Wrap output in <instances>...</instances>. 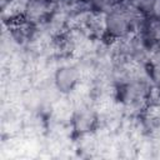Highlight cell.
<instances>
[{
  "label": "cell",
  "mask_w": 160,
  "mask_h": 160,
  "mask_svg": "<svg viewBox=\"0 0 160 160\" xmlns=\"http://www.w3.org/2000/svg\"><path fill=\"white\" fill-rule=\"evenodd\" d=\"M104 30L112 38H126L131 35L141 24L142 15L128 1L119 2L109 11L104 12Z\"/></svg>",
  "instance_id": "1"
},
{
  "label": "cell",
  "mask_w": 160,
  "mask_h": 160,
  "mask_svg": "<svg viewBox=\"0 0 160 160\" xmlns=\"http://www.w3.org/2000/svg\"><path fill=\"white\" fill-rule=\"evenodd\" d=\"M119 2H121V1L120 0H90V4L92 6V9L98 10L102 14L109 11L111 8H114Z\"/></svg>",
  "instance_id": "6"
},
{
  "label": "cell",
  "mask_w": 160,
  "mask_h": 160,
  "mask_svg": "<svg viewBox=\"0 0 160 160\" xmlns=\"http://www.w3.org/2000/svg\"><path fill=\"white\" fill-rule=\"evenodd\" d=\"M151 16L152 18H156V19H160V0H156V4L154 6V10H152Z\"/></svg>",
  "instance_id": "7"
},
{
  "label": "cell",
  "mask_w": 160,
  "mask_h": 160,
  "mask_svg": "<svg viewBox=\"0 0 160 160\" xmlns=\"http://www.w3.org/2000/svg\"><path fill=\"white\" fill-rule=\"evenodd\" d=\"M51 10L50 0H25L22 2L24 18L30 22H39L44 20Z\"/></svg>",
  "instance_id": "2"
},
{
  "label": "cell",
  "mask_w": 160,
  "mask_h": 160,
  "mask_svg": "<svg viewBox=\"0 0 160 160\" xmlns=\"http://www.w3.org/2000/svg\"><path fill=\"white\" fill-rule=\"evenodd\" d=\"M130 5H132L135 9H138L141 14H152L154 6L156 4V0H126Z\"/></svg>",
  "instance_id": "5"
},
{
  "label": "cell",
  "mask_w": 160,
  "mask_h": 160,
  "mask_svg": "<svg viewBox=\"0 0 160 160\" xmlns=\"http://www.w3.org/2000/svg\"><path fill=\"white\" fill-rule=\"evenodd\" d=\"M146 32L151 41L160 44V19L152 18L146 25Z\"/></svg>",
  "instance_id": "4"
},
{
  "label": "cell",
  "mask_w": 160,
  "mask_h": 160,
  "mask_svg": "<svg viewBox=\"0 0 160 160\" xmlns=\"http://www.w3.org/2000/svg\"><path fill=\"white\" fill-rule=\"evenodd\" d=\"M76 78H75V74L71 69L66 68V69H61L58 74V84H59V88L61 89H70L74 82H75Z\"/></svg>",
  "instance_id": "3"
}]
</instances>
